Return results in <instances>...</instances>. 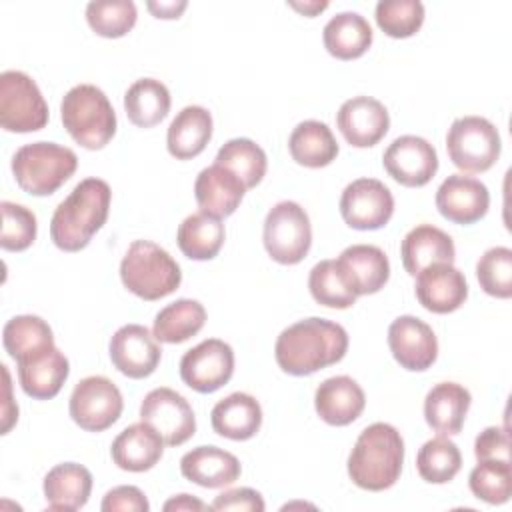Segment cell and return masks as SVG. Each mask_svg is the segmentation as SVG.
Masks as SVG:
<instances>
[{"instance_id":"obj_5","label":"cell","mask_w":512,"mask_h":512,"mask_svg":"<svg viewBox=\"0 0 512 512\" xmlns=\"http://www.w3.org/2000/svg\"><path fill=\"white\" fill-rule=\"evenodd\" d=\"M122 284L142 300H160L172 294L182 272L178 262L150 240H134L120 262Z\"/></svg>"},{"instance_id":"obj_36","label":"cell","mask_w":512,"mask_h":512,"mask_svg":"<svg viewBox=\"0 0 512 512\" xmlns=\"http://www.w3.org/2000/svg\"><path fill=\"white\" fill-rule=\"evenodd\" d=\"M462 468V454L458 446L444 434L422 444L416 456V470L422 480L430 484L450 482Z\"/></svg>"},{"instance_id":"obj_37","label":"cell","mask_w":512,"mask_h":512,"mask_svg":"<svg viewBox=\"0 0 512 512\" xmlns=\"http://www.w3.org/2000/svg\"><path fill=\"white\" fill-rule=\"evenodd\" d=\"M216 164L232 170L246 188H254L266 174V152L250 138L228 140L214 158Z\"/></svg>"},{"instance_id":"obj_42","label":"cell","mask_w":512,"mask_h":512,"mask_svg":"<svg viewBox=\"0 0 512 512\" xmlns=\"http://www.w3.org/2000/svg\"><path fill=\"white\" fill-rule=\"evenodd\" d=\"M374 18L390 38H408L424 24V4L420 0H380Z\"/></svg>"},{"instance_id":"obj_35","label":"cell","mask_w":512,"mask_h":512,"mask_svg":"<svg viewBox=\"0 0 512 512\" xmlns=\"http://www.w3.org/2000/svg\"><path fill=\"white\" fill-rule=\"evenodd\" d=\"M206 322V310L198 300L180 298L164 306L152 326V334L158 342L180 344L196 336Z\"/></svg>"},{"instance_id":"obj_16","label":"cell","mask_w":512,"mask_h":512,"mask_svg":"<svg viewBox=\"0 0 512 512\" xmlns=\"http://www.w3.org/2000/svg\"><path fill=\"white\" fill-rule=\"evenodd\" d=\"M388 346L394 360L410 370L424 372L438 358V340L434 330L420 318L404 314L388 328Z\"/></svg>"},{"instance_id":"obj_48","label":"cell","mask_w":512,"mask_h":512,"mask_svg":"<svg viewBox=\"0 0 512 512\" xmlns=\"http://www.w3.org/2000/svg\"><path fill=\"white\" fill-rule=\"evenodd\" d=\"M164 510L170 512H180V510H192V512H202V510H212L208 504H204L202 500L190 496V494H178L174 498H170L166 504H164Z\"/></svg>"},{"instance_id":"obj_51","label":"cell","mask_w":512,"mask_h":512,"mask_svg":"<svg viewBox=\"0 0 512 512\" xmlns=\"http://www.w3.org/2000/svg\"><path fill=\"white\" fill-rule=\"evenodd\" d=\"M290 6H292L294 10H298V12H302L304 16H316L318 12H322V10L328 8V2H304V4H300V2H290Z\"/></svg>"},{"instance_id":"obj_28","label":"cell","mask_w":512,"mask_h":512,"mask_svg":"<svg viewBox=\"0 0 512 512\" xmlns=\"http://www.w3.org/2000/svg\"><path fill=\"white\" fill-rule=\"evenodd\" d=\"M44 498L50 510H80L92 492V474L76 462H62L44 476Z\"/></svg>"},{"instance_id":"obj_27","label":"cell","mask_w":512,"mask_h":512,"mask_svg":"<svg viewBox=\"0 0 512 512\" xmlns=\"http://www.w3.org/2000/svg\"><path fill=\"white\" fill-rule=\"evenodd\" d=\"M472 396L458 382H440L424 398V418L432 430L444 436L460 434Z\"/></svg>"},{"instance_id":"obj_10","label":"cell","mask_w":512,"mask_h":512,"mask_svg":"<svg viewBox=\"0 0 512 512\" xmlns=\"http://www.w3.org/2000/svg\"><path fill=\"white\" fill-rule=\"evenodd\" d=\"M124 400L118 386L106 376L82 378L68 402L70 418L86 432H102L110 428L122 414Z\"/></svg>"},{"instance_id":"obj_23","label":"cell","mask_w":512,"mask_h":512,"mask_svg":"<svg viewBox=\"0 0 512 512\" xmlns=\"http://www.w3.org/2000/svg\"><path fill=\"white\" fill-rule=\"evenodd\" d=\"M180 472L186 480L202 488H224L240 478V460L218 446H196L180 460Z\"/></svg>"},{"instance_id":"obj_41","label":"cell","mask_w":512,"mask_h":512,"mask_svg":"<svg viewBox=\"0 0 512 512\" xmlns=\"http://www.w3.org/2000/svg\"><path fill=\"white\" fill-rule=\"evenodd\" d=\"M472 494L486 504H504L512 494V466L504 460H480L470 476Z\"/></svg>"},{"instance_id":"obj_21","label":"cell","mask_w":512,"mask_h":512,"mask_svg":"<svg viewBox=\"0 0 512 512\" xmlns=\"http://www.w3.org/2000/svg\"><path fill=\"white\" fill-rule=\"evenodd\" d=\"M246 190L248 188L244 186V182L232 170L216 162L200 170L194 182V196L200 210L216 218H226L234 214Z\"/></svg>"},{"instance_id":"obj_15","label":"cell","mask_w":512,"mask_h":512,"mask_svg":"<svg viewBox=\"0 0 512 512\" xmlns=\"http://www.w3.org/2000/svg\"><path fill=\"white\" fill-rule=\"evenodd\" d=\"M108 352L114 368L134 380L150 376L162 358L158 340L142 324L120 326L110 338Z\"/></svg>"},{"instance_id":"obj_25","label":"cell","mask_w":512,"mask_h":512,"mask_svg":"<svg viewBox=\"0 0 512 512\" xmlns=\"http://www.w3.org/2000/svg\"><path fill=\"white\" fill-rule=\"evenodd\" d=\"M336 262L358 296L376 294L390 278L388 256L372 244H352L342 250Z\"/></svg>"},{"instance_id":"obj_6","label":"cell","mask_w":512,"mask_h":512,"mask_svg":"<svg viewBox=\"0 0 512 512\" xmlns=\"http://www.w3.org/2000/svg\"><path fill=\"white\" fill-rule=\"evenodd\" d=\"M78 168L74 150L56 142H30L12 156L16 184L32 196L54 194Z\"/></svg>"},{"instance_id":"obj_20","label":"cell","mask_w":512,"mask_h":512,"mask_svg":"<svg viewBox=\"0 0 512 512\" xmlns=\"http://www.w3.org/2000/svg\"><path fill=\"white\" fill-rule=\"evenodd\" d=\"M414 292L426 310L448 314L464 304L468 298V284L464 274L452 264H432L416 274Z\"/></svg>"},{"instance_id":"obj_7","label":"cell","mask_w":512,"mask_h":512,"mask_svg":"<svg viewBox=\"0 0 512 512\" xmlns=\"http://www.w3.org/2000/svg\"><path fill=\"white\" fill-rule=\"evenodd\" d=\"M446 150L462 172H486L500 158L502 142L498 128L482 116H462L452 122L446 134Z\"/></svg>"},{"instance_id":"obj_49","label":"cell","mask_w":512,"mask_h":512,"mask_svg":"<svg viewBox=\"0 0 512 512\" xmlns=\"http://www.w3.org/2000/svg\"><path fill=\"white\" fill-rule=\"evenodd\" d=\"M2 374H4V394H6V402H4V412H2V434H8L12 424L18 420V412L10 410V406L18 408L16 404H12V396H10V374H8V368L2 366Z\"/></svg>"},{"instance_id":"obj_3","label":"cell","mask_w":512,"mask_h":512,"mask_svg":"<svg viewBox=\"0 0 512 512\" xmlns=\"http://www.w3.org/2000/svg\"><path fill=\"white\" fill-rule=\"evenodd\" d=\"M404 464V440L386 422L366 426L348 456L350 480L370 492H382L396 484Z\"/></svg>"},{"instance_id":"obj_32","label":"cell","mask_w":512,"mask_h":512,"mask_svg":"<svg viewBox=\"0 0 512 512\" xmlns=\"http://www.w3.org/2000/svg\"><path fill=\"white\" fill-rule=\"evenodd\" d=\"M288 150L292 160L300 166L322 168L336 160L338 142L324 122L304 120L292 130L288 138Z\"/></svg>"},{"instance_id":"obj_46","label":"cell","mask_w":512,"mask_h":512,"mask_svg":"<svg viewBox=\"0 0 512 512\" xmlns=\"http://www.w3.org/2000/svg\"><path fill=\"white\" fill-rule=\"evenodd\" d=\"M100 508L104 512H148L150 504L138 486H116L106 492Z\"/></svg>"},{"instance_id":"obj_33","label":"cell","mask_w":512,"mask_h":512,"mask_svg":"<svg viewBox=\"0 0 512 512\" xmlns=\"http://www.w3.org/2000/svg\"><path fill=\"white\" fill-rule=\"evenodd\" d=\"M124 110L128 120L138 128L160 124L170 112V92L156 78H140L128 86L124 94Z\"/></svg>"},{"instance_id":"obj_30","label":"cell","mask_w":512,"mask_h":512,"mask_svg":"<svg viewBox=\"0 0 512 512\" xmlns=\"http://www.w3.org/2000/svg\"><path fill=\"white\" fill-rule=\"evenodd\" d=\"M212 138V116L204 106H186L168 126L166 146L176 160L198 156Z\"/></svg>"},{"instance_id":"obj_8","label":"cell","mask_w":512,"mask_h":512,"mask_svg":"<svg viewBox=\"0 0 512 512\" xmlns=\"http://www.w3.org/2000/svg\"><path fill=\"white\" fill-rule=\"evenodd\" d=\"M264 248L278 264H298L310 250L312 226L306 210L292 200L274 204L264 220Z\"/></svg>"},{"instance_id":"obj_24","label":"cell","mask_w":512,"mask_h":512,"mask_svg":"<svg viewBox=\"0 0 512 512\" xmlns=\"http://www.w3.org/2000/svg\"><path fill=\"white\" fill-rule=\"evenodd\" d=\"M314 406L326 424L348 426L362 414L366 396L354 378L332 376L316 388Z\"/></svg>"},{"instance_id":"obj_39","label":"cell","mask_w":512,"mask_h":512,"mask_svg":"<svg viewBox=\"0 0 512 512\" xmlns=\"http://www.w3.org/2000/svg\"><path fill=\"white\" fill-rule=\"evenodd\" d=\"M2 342L6 352L18 360L26 354L42 350L54 344L52 328L46 320L34 314H20L10 318L2 330Z\"/></svg>"},{"instance_id":"obj_40","label":"cell","mask_w":512,"mask_h":512,"mask_svg":"<svg viewBox=\"0 0 512 512\" xmlns=\"http://www.w3.org/2000/svg\"><path fill=\"white\" fill-rule=\"evenodd\" d=\"M138 12L132 0H94L86 6L88 26L104 38H120L136 24Z\"/></svg>"},{"instance_id":"obj_19","label":"cell","mask_w":512,"mask_h":512,"mask_svg":"<svg viewBox=\"0 0 512 512\" xmlns=\"http://www.w3.org/2000/svg\"><path fill=\"white\" fill-rule=\"evenodd\" d=\"M16 364L20 386L34 400L54 398L70 374L68 358L54 344L18 358Z\"/></svg>"},{"instance_id":"obj_18","label":"cell","mask_w":512,"mask_h":512,"mask_svg":"<svg viewBox=\"0 0 512 512\" xmlns=\"http://www.w3.org/2000/svg\"><path fill=\"white\" fill-rule=\"evenodd\" d=\"M490 192L484 182L464 174H450L436 190L438 212L454 224H474L486 216Z\"/></svg>"},{"instance_id":"obj_13","label":"cell","mask_w":512,"mask_h":512,"mask_svg":"<svg viewBox=\"0 0 512 512\" xmlns=\"http://www.w3.org/2000/svg\"><path fill=\"white\" fill-rule=\"evenodd\" d=\"M340 214L354 230H378L394 214V196L384 182L358 178L342 190Z\"/></svg>"},{"instance_id":"obj_45","label":"cell","mask_w":512,"mask_h":512,"mask_svg":"<svg viewBox=\"0 0 512 512\" xmlns=\"http://www.w3.org/2000/svg\"><path fill=\"white\" fill-rule=\"evenodd\" d=\"M476 460H504L510 462V438L500 426L484 428L474 440Z\"/></svg>"},{"instance_id":"obj_26","label":"cell","mask_w":512,"mask_h":512,"mask_svg":"<svg viewBox=\"0 0 512 512\" xmlns=\"http://www.w3.org/2000/svg\"><path fill=\"white\" fill-rule=\"evenodd\" d=\"M400 256L406 272L416 276L420 270L432 264H452L456 258V248L444 230L432 224H418L404 236Z\"/></svg>"},{"instance_id":"obj_12","label":"cell","mask_w":512,"mask_h":512,"mask_svg":"<svg viewBox=\"0 0 512 512\" xmlns=\"http://www.w3.org/2000/svg\"><path fill=\"white\" fill-rule=\"evenodd\" d=\"M234 374V350L220 338H208L190 348L180 360V378L200 394L228 384Z\"/></svg>"},{"instance_id":"obj_29","label":"cell","mask_w":512,"mask_h":512,"mask_svg":"<svg viewBox=\"0 0 512 512\" xmlns=\"http://www.w3.org/2000/svg\"><path fill=\"white\" fill-rule=\"evenodd\" d=\"M216 434L230 440H248L262 426L260 402L246 392H232L218 400L210 412Z\"/></svg>"},{"instance_id":"obj_38","label":"cell","mask_w":512,"mask_h":512,"mask_svg":"<svg viewBox=\"0 0 512 512\" xmlns=\"http://www.w3.org/2000/svg\"><path fill=\"white\" fill-rule=\"evenodd\" d=\"M308 288L312 298L328 308L344 310L358 298L336 260H320L314 264L308 276Z\"/></svg>"},{"instance_id":"obj_44","label":"cell","mask_w":512,"mask_h":512,"mask_svg":"<svg viewBox=\"0 0 512 512\" xmlns=\"http://www.w3.org/2000/svg\"><path fill=\"white\" fill-rule=\"evenodd\" d=\"M2 210V234L0 246L8 252H22L36 240V216L22 204L14 202H0Z\"/></svg>"},{"instance_id":"obj_14","label":"cell","mask_w":512,"mask_h":512,"mask_svg":"<svg viewBox=\"0 0 512 512\" xmlns=\"http://www.w3.org/2000/svg\"><path fill=\"white\" fill-rule=\"evenodd\" d=\"M382 164L398 184L420 188L434 178L438 170V154L426 138L404 134L388 144Z\"/></svg>"},{"instance_id":"obj_17","label":"cell","mask_w":512,"mask_h":512,"mask_svg":"<svg viewBox=\"0 0 512 512\" xmlns=\"http://www.w3.org/2000/svg\"><path fill=\"white\" fill-rule=\"evenodd\" d=\"M336 126L348 144L370 148L386 136L390 116L380 100L372 96H354L340 106Z\"/></svg>"},{"instance_id":"obj_34","label":"cell","mask_w":512,"mask_h":512,"mask_svg":"<svg viewBox=\"0 0 512 512\" xmlns=\"http://www.w3.org/2000/svg\"><path fill=\"white\" fill-rule=\"evenodd\" d=\"M224 236L226 230L220 218L200 210L182 220L176 232V242L186 258L212 260L220 252Z\"/></svg>"},{"instance_id":"obj_9","label":"cell","mask_w":512,"mask_h":512,"mask_svg":"<svg viewBox=\"0 0 512 512\" xmlns=\"http://www.w3.org/2000/svg\"><path fill=\"white\" fill-rule=\"evenodd\" d=\"M48 124V104L38 84L20 70L0 74V126L6 132H36Z\"/></svg>"},{"instance_id":"obj_31","label":"cell","mask_w":512,"mask_h":512,"mask_svg":"<svg viewBox=\"0 0 512 512\" xmlns=\"http://www.w3.org/2000/svg\"><path fill=\"white\" fill-rule=\"evenodd\" d=\"M324 48L338 60L360 58L372 44V26L358 12H338L322 30Z\"/></svg>"},{"instance_id":"obj_2","label":"cell","mask_w":512,"mask_h":512,"mask_svg":"<svg viewBox=\"0 0 512 512\" xmlns=\"http://www.w3.org/2000/svg\"><path fill=\"white\" fill-rule=\"evenodd\" d=\"M112 190L102 178H84L56 206L50 220V238L64 252L86 248L106 224Z\"/></svg>"},{"instance_id":"obj_22","label":"cell","mask_w":512,"mask_h":512,"mask_svg":"<svg viewBox=\"0 0 512 512\" xmlns=\"http://www.w3.org/2000/svg\"><path fill=\"white\" fill-rule=\"evenodd\" d=\"M164 452L162 436L146 422L126 426L112 442L110 456L126 472H146L158 464Z\"/></svg>"},{"instance_id":"obj_43","label":"cell","mask_w":512,"mask_h":512,"mask_svg":"<svg viewBox=\"0 0 512 512\" xmlns=\"http://www.w3.org/2000/svg\"><path fill=\"white\" fill-rule=\"evenodd\" d=\"M480 288L494 298L512 296V250L508 246L488 248L476 262Z\"/></svg>"},{"instance_id":"obj_1","label":"cell","mask_w":512,"mask_h":512,"mask_svg":"<svg viewBox=\"0 0 512 512\" xmlns=\"http://www.w3.org/2000/svg\"><path fill=\"white\" fill-rule=\"evenodd\" d=\"M348 350L346 330L326 318H304L280 332L274 346L278 366L292 376H308L340 362Z\"/></svg>"},{"instance_id":"obj_11","label":"cell","mask_w":512,"mask_h":512,"mask_svg":"<svg viewBox=\"0 0 512 512\" xmlns=\"http://www.w3.org/2000/svg\"><path fill=\"white\" fill-rule=\"evenodd\" d=\"M140 420L150 424L166 446H180L196 432L194 410L188 400L172 388L150 390L140 404Z\"/></svg>"},{"instance_id":"obj_47","label":"cell","mask_w":512,"mask_h":512,"mask_svg":"<svg viewBox=\"0 0 512 512\" xmlns=\"http://www.w3.org/2000/svg\"><path fill=\"white\" fill-rule=\"evenodd\" d=\"M212 510H248V512H262L266 508L260 492L252 488H232L220 492L214 502L210 504Z\"/></svg>"},{"instance_id":"obj_50","label":"cell","mask_w":512,"mask_h":512,"mask_svg":"<svg viewBox=\"0 0 512 512\" xmlns=\"http://www.w3.org/2000/svg\"><path fill=\"white\" fill-rule=\"evenodd\" d=\"M146 6L156 18L170 20V18H178L188 4L180 0V2H146Z\"/></svg>"},{"instance_id":"obj_4","label":"cell","mask_w":512,"mask_h":512,"mask_svg":"<svg viewBox=\"0 0 512 512\" xmlns=\"http://www.w3.org/2000/svg\"><path fill=\"white\" fill-rule=\"evenodd\" d=\"M60 118L72 140L88 150L104 148L116 134V112L94 84L70 88L60 102Z\"/></svg>"}]
</instances>
